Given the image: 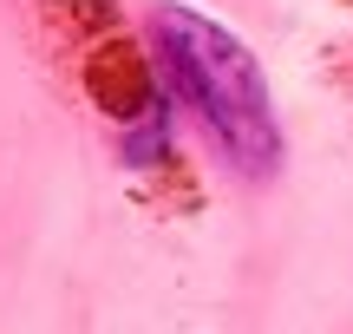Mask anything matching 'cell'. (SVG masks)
Returning a JSON list of instances; mask_svg holds the SVG:
<instances>
[{
    "label": "cell",
    "instance_id": "obj_1",
    "mask_svg": "<svg viewBox=\"0 0 353 334\" xmlns=\"http://www.w3.org/2000/svg\"><path fill=\"white\" fill-rule=\"evenodd\" d=\"M157 52L176 86V99L210 125L223 157L242 177H275L281 170V118L268 99V79L255 52L223 20L196 7H157Z\"/></svg>",
    "mask_w": 353,
    "mask_h": 334
},
{
    "label": "cell",
    "instance_id": "obj_2",
    "mask_svg": "<svg viewBox=\"0 0 353 334\" xmlns=\"http://www.w3.org/2000/svg\"><path fill=\"white\" fill-rule=\"evenodd\" d=\"M46 33L59 46L65 72L79 79L92 105L118 125L131 164H170V112H164V86H157L144 46L131 39L118 0H39Z\"/></svg>",
    "mask_w": 353,
    "mask_h": 334
}]
</instances>
